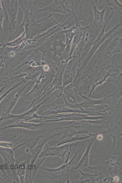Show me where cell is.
I'll return each instance as SVG.
<instances>
[{"mask_svg":"<svg viewBox=\"0 0 122 183\" xmlns=\"http://www.w3.org/2000/svg\"><path fill=\"white\" fill-rule=\"evenodd\" d=\"M9 2V6L8 9V19L9 23L7 29L9 30V36L8 42L12 38V31L14 30L17 23L16 20L17 14L20 9L17 0H11Z\"/></svg>","mask_w":122,"mask_h":183,"instance_id":"obj_17","label":"cell"},{"mask_svg":"<svg viewBox=\"0 0 122 183\" xmlns=\"http://www.w3.org/2000/svg\"><path fill=\"white\" fill-rule=\"evenodd\" d=\"M117 93V91L112 93L105 97L100 99H93L90 98L81 93L80 95L82 98V101L78 103L70 104V106L75 108L84 109L86 108L100 107L101 105H108L110 104L109 99Z\"/></svg>","mask_w":122,"mask_h":183,"instance_id":"obj_9","label":"cell"},{"mask_svg":"<svg viewBox=\"0 0 122 183\" xmlns=\"http://www.w3.org/2000/svg\"><path fill=\"white\" fill-rule=\"evenodd\" d=\"M14 151L13 149L10 148L0 147V155L5 162V168L6 170L9 172L8 173H10V178H12L17 177L15 172V160L14 156Z\"/></svg>","mask_w":122,"mask_h":183,"instance_id":"obj_14","label":"cell"},{"mask_svg":"<svg viewBox=\"0 0 122 183\" xmlns=\"http://www.w3.org/2000/svg\"><path fill=\"white\" fill-rule=\"evenodd\" d=\"M42 70V66H30L25 69L22 73L17 76V78L24 77L29 80H33L41 74Z\"/></svg>","mask_w":122,"mask_h":183,"instance_id":"obj_25","label":"cell"},{"mask_svg":"<svg viewBox=\"0 0 122 183\" xmlns=\"http://www.w3.org/2000/svg\"><path fill=\"white\" fill-rule=\"evenodd\" d=\"M50 116H49L50 119H42L40 122L49 123L67 120L85 121L100 120H108V117L106 115L95 116L90 114L76 113L66 114H58L51 115Z\"/></svg>","mask_w":122,"mask_h":183,"instance_id":"obj_5","label":"cell"},{"mask_svg":"<svg viewBox=\"0 0 122 183\" xmlns=\"http://www.w3.org/2000/svg\"><path fill=\"white\" fill-rule=\"evenodd\" d=\"M108 162L113 165L117 167L119 166L121 167L122 158L121 157L120 158L119 156L111 157L109 160Z\"/></svg>","mask_w":122,"mask_h":183,"instance_id":"obj_32","label":"cell"},{"mask_svg":"<svg viewBox=\"0 0 122 183\" xmlns=\"http://www.w3.org/2000/svg\"><path fill=\"white\" fill-rule=\"evenodd\" d=\"M8 81V80H6L0 82V94L6 87Z\"/></svg>","mask_w":122,"mask_h":183,"instance_id":"obj_35","label":"cell"},{"mask_svg":"<svg viewBox=\"0 0 122 183\" xmlns=\"http://www.w3.org/2000/svg\"><path fill=\"white\" fill-rule=\"evenodd\" d=\"M122 32L114 37L108 41L107 44L104 42L101 46L102 54L106 59V62H108L111 56L118 53H122ZM107 42V41H106Z\"/></svg>","mask_w":122,"mask_h":183,"instance_id":"obj_8","label":"cell"},{"mask_svg":"<svg viewBox=\"0 0 122 183\" xmlns=\"http://www.w3.org/2000/svg\"><path fill=\"white\" fill-rule=\"evenodd\" d=\"M95 138H94L93 141H92L91 143L88 146L81 160L78 164L74 167L75 169L78 170L80 171H81V170L83 171L86 170L87 168L89 151L92 144L95 140Z\"/></svg>","mask_w":122,"mask_h":183,"instance_id":"obj_27","label":"cell"},{"mask_svg":"<svg viewBox=\"0 0 122 183\" xmlns=\"http://www.w3.org/2000/svg\"><path fill=\"white\" fill-rule=\"evenodd\" d=\"M72 0H55L52 4L44 8L38 9L35 8V9L37 13H56L69 15L75 12Z\"/></svg>","mask_w":122,"mask_h":183,"instance_id":"obj_6","label":"cell"},{"mask_svg":"<svg viewBox=\"0 0 122 183\" xmlns=\"http://www.w3.org/2000/svg\"><path fill=\"white\" fill-rule=\"evenodd\" d=\"M30 82V81H28L23 87L20 88L15 94L8 105L6 106L3 110L0 117V123L5 120L7 116L10 114L12 110L17 102L22 92L29 84Z\"/></svg>","mask_w":122,"mask_h":183,"instance_id":"obj_21","label":"cell"},{"mask_svg":"<svg viewBox=\"0 0 122 183\" xmlns=\"http://www.w3.org/2000/svg\"><path fill=\"white\" fill-rule=\"evenodd\" d=\"M56 129V128H55L44 135L38 136L36 138L35 142L30 148H32L37 143L36 146L33 149H29L31 154L30 155V163L28 166V168L29 170V180L31 183H32V172L33 164L42 151L44 146L52 138L60 135L59 133H52Z\"/></svg>","mask_w":122,"mask_h":183,"instance_id":"obj_4","label":"cell"},{"mask_svg":"<svg viewBox=\"0 0 122 183\" xmlns=\"http://www.w3.org/2000/svg\"><path fill=\"white\" fill-rule=\"evenodd\" d=\"M122 72L114 75L109 78L107 81H110L115 84L117 87V94L122 95Z\"/></svg>","mask_w":122,"mask_h":183,"instance_id":"obj_28","label":"cell"},{"mask_svg":"<svg viewBox=\"0 0 122 183\" xmlns=\"http://www.w3.org/2000/svg\"><path fill=\"white\" fill-rule=\"evenodd\" d=\"M50 97V96H49L41 103L33 106L32 109L25 111L23 113L19 115H14L10 113L6 117V120L12 119L16 120L17 121L22 120L25 122H27L29 120L35 119H49V117L39 116L37 114L36 112L38 108Z\"/></svg>","mask_w":122,"mask_h":183,"instance_id":"obj_13","label":"cell"},{"mask_svg":"<svg viewBox=\"0 0 122 183\" xmlns=\"http://www.w3.org/2000/svg\"><path fill=\"white\" fill-rule=\"evenodd\" d=\"M77 77H76L71 83L63 88L64 97L68 103H77L82 101L80 95L81 91L79 89Z\"/></svg>","mask_w":122,"mask_h":183,"instance_id":"obj_12","label":"cell"},{"mask_svg":"<svg viewBox=\"0 0 122 183\" xmlns=\"http://www.w3.org/2000/svg\"><path fill=\"white\" fill-rule=\"evenodd\" d=\"M66 113H76L90 114L97 116L99 111L86 110L84 109L73 108L65 103L54 105L46 109L42 114L44 115H50Z\"/></svg>","mask_w":122,"mask_h":183,"instance_id":"obj_10","label":"cell"},{"mask_svg":"<svg viewBox=\"0 0 122 183\" xmlns=\"http://www.w3.org/2000/svg\"><path fill=\"white\" fill-rule=\"evenodd\" d=\"M27 164V161L26 160L15 164V174L19 179V182L21 183L25 182Z\"/></svg>","mask_w":122,"mask_h":183,"instance_id":"obj_26","label":"cell"},{"mask_svg":"<svg viewBox=\"0 0 122 183\" xmlns=\"http://www.w3.org/2000/svg\"><path fill=\"white\" fill-rule=\"evenodd\" d=\"M46 123L28 122L24 121L17 120L15 123L0 128V131L8 128H22L34 131L41 129Z\"/></svg>","mask_w":122,"mask_h":183,"instance_id":"obj_19","label":"cell"},{"mask_svg":"<svg viewBox=\"0 0 122 183\" xmlns=\"http://www.w3.org/2000/svg\"><path fill=\"white\" fill-rule=\"evenodd\" d=\"M92 2L94 20L93 24L90 27H98L101 31L105 24L104 21V17L107 6L105 5L103 9L100 11L98 9L96 5L97 1L95 2V1H93Z\"/></svg>","mask_w":122,"mask_h":183,"instance_id":"obj_20","label":"cell"},{"mask_svg":"<svg viewBox=\"0 0 122 183\" xmlns=\"http://www.w3.org/2000/svg\"><path fill=\"white\" fill-rule=\"evenodd\" d=\"M104 5L111 6L113 10L117 11L120 15L122 14V4L118 0H106Z\"/></svg>","mask_w":122,"mask_h":183,"instance_id":"obj_31","label":"cell"},{"mask_svg":"<svg viewBox=\"0 0 122 183\" xmlns=\"http://www.w3.org/2000/svg\"><path fill=\"white\" fill-rule=\"evenodd\" d=\"M73 158L72 160L68 163H66L59 167L55 169H50L47 167L43 168L46 177L49 179L60 178L64 176L66 172L68 171V169L70 167L75 158Z\"/></svg>","mask_w":122,"mask_h":183,"instance_id":"obj_18","label":"cell"},{"mask_svg":"<svg viewBox=\"0 0 122 183\" xmlns=\"http://www.w3.org/2000/svg\"><path fill=\"white\" fill-rule=\"evenodd\" d=\"M51 47L49 50L52 52L55 58L58 56L62 58L63 56L66 47V45L61 39H55L50 43Z\"/></svg>","mask_w":122,"mask_h":183,"instance_id":"obj_22","label":"cell"},{"mask_svg":"<svg viewBox=\"0 0 122 183\" xmlns=\"http://www.w3.org/2000/svg\"><path fill=\"white\" fill-rule=\"evenodd\" d=\"M96 58L89 68L83 71L77 77L79 85L82 86L84 91L81 92L83 95L90 97L94 94L96 88L101 85L107 79L114 74L122 72L121 66L117 63L110 61L106 62L99 67Z\"/></svg>","mask_w":122,"mask_h":183,"instance_id":"obj_1","label":"cell"},{"mask_svg":"<svg viewBox=\"0 0 122 183\" xmlns=\"http://www.w3.org/2000/svg\"><path fill=\"white\" fill-rule=\"evenodd\" d=\"M111 13L103 29L99 33L97 37L93 40L92 43V47L90 50L85 56L84 58L80 61L79 69L78 70L77 75L79 76L83 71L90 60L100 48L103 43L107 39L110 37L116 30L122 26L121 15H120V18L117 23L112 29L107 32H105V29L107 25L113 16L115 11L113 9L111 8Z\"/></svg>","mask_w":122,"mask_h":183,"instance_id":"obj_2","label":"cell"},{"mask_svg":"<svg viewBox=\"0 0 122 183\" xmlns=\"http://www.w3.org/2000/svg\"><path fill=\"white\" fill-rule=\"evenodd\" d=\"M21 137L22 136H21V137H19L18 138H17L14 141L12 142L0 141V147L4 148L11 149L13 147V144L15 142L17 141V140Z\"/></svg>","mask_w":122,"mask_h":183,"instance_id":"obj_34","label":"cell"},{"mask_svg":"<svg viewBox=\"0 0 122 183\" xmlns=\"http://www.w3.org/2000/svg\"><path fill=\"white\" fill-rule=\"evenodd\" d=\"M80 55L72 56L64 69L63 76V87L71 83L77 77Z\"/></svg>","mask_w":122,"mask_h":183,"instance_id":"obj_7","label":"cell"},{"mask_svg":"<svg viewBox=\"0 0 122 183\" xmlns=\"http://www.w3.org/2000/svg\"><path fill=\"white\" fill-rule=\"evenodd\" d=\"M97 138L99 140H101L102 139V136L101 135H98L97 137Z\"/></svg>","mask_w":122,"mask_h":183,"instance_id":"obj_37","label":"cell"},{"mask_svg":"<svg viewBox=\"0 0 122 183\" xmlns=\"http://www.w3.org/2000/svg\"><path fill=\"white\" fill-rule=\"evenodd\" d=\"M73 143H69L63 145L59 146L57 147H50L46 144L45 145V149L41 152L39 155L38 158L43 157L42 161L38 165L35 173H36L40 164L49 156H58L61 158L64 162V157L66 154L71 148Z\"/></svg>","mask_w":122,"mask_h":183,"instance_id":"obj_11","label":"cell"},{"mask_svg":"<svg viewBox=\"0 0 122 183\" xmlns=\"http://www.w3.org/2000/svg\"><path fill=\"white\" fill-rule=\"evenodd\" d=\"M52 19L56 23V25L32 39L24 41L21 44L23 48L24 47L35 48L39 46L52 38L58 31L67 28L68 23L67 20L61 24L59 23V21L57 22L53 18Z\"/></svg>","mask_w":122,"mask_h":183,"instance_id":"obj_3","label":"cell"},{"mask_svg":"<svg viewBox=\"0 0 122 183\" xmlns=\"http://www.w3.org/2000/svg\"><path fill=\"white\" fill-rule=\"evenodd\" d=\"M75 32L72 42V45L68 57L72 56H75L76 48L79 43L82 39L83 36L87 29H89L91 25L82 26L81 24L78 21H75Z\"/></svg>","mask_w":122,"mask_h":183,"instance_id":"obj_16","label":"cell"},{"mask_svg":"<svg viewBox=\"0 0 122 183\" xmlns=\"http://www.w3.org/2000/svg\"><path fill=\"white\" fill-rule=\"evenodd\" d=\"M4 18H5L8 21V15L6 12L3 1L0 0V32H1L5 42H7V41L5 37L3 30L2 23Z\"/></svg>","mask_w":122,"mask_h":183,"instance_id":"obj_29","label":"cell"},{"mask_svg":"<svg viewBox=\"0 0 122 183\" xmlns=\"http://www.w3.org/2000/svg\"><path fill=\"white\" fill-rule=\"evenodd\" d=\"M75 32V27L73 26L68 29L63 30L62 33L65 34L66 36V48L63 56L62 58L66 60L68 58V56L70 49V45L73 41Z\"/></svg>","mask_w":122,"mask_h":183,"instance_id":"obj_24","label":"cell"},{"mask_svg":"<svg viewBox=\"0 0 122 183\" xmlns=\"http://www.w3.org/2000/svg\"><path fill=\"white\" fill-rule=\"evenodd\" d=\"M24 82V80L21 81H19L15 85H14L12 87L10 88L9 89L5 92L3 95L0 97V103L4 99V98L10 92L14 90L15 89L18 87L19 86L22 84Z\"/></svg>","mask_w":122,"mask_h":183,"instance_id":"obj_33","label":"cell"},{"mask_svg":"<svg viewBox=\"0 0 122 183\" xmlns=\"http://www.w3.org/2000/svg\"><path fill=\"white\" fill-rule=\"evenodd\" d=\"M96 135L79 136L77 135L75 136L72 134L65 133L58 139L54 142L53 147L58 146L65 143H67L75 141L82 140Z\"/></svg>","mask_w":122,"mask_h":183,"instance_id":"obj_23","label":"cell"},{"mask_svg":"<svg viewBox=\"0 0 122 183\" xmlns=\"http://www.w3.org/2000/svg\"><path fill=\"white\" fill-rule=\"evenodd\" d=\"M26 34L27 33L25 31L18 38L12 41L6 42L5 45L11 48H14L18 46L24 41Z\"/></svg>","mask_w":122,"mask_h":183,"instance_id":"obj_30","label":"cell"},{"mask_svg":"<svg viewBox=\"0 0 122 183\" xmlns=\"http://www.w3.org/2000/svg\"><path fill=\"white\" fill-rule=\"evenodd\" d=\"M119 179V178L118 177L116 176L114 178L113 180H114V181L116 182H117L118 181Z\"/></svg>","mask_w":122,"mask_h":183,"instance_id":"obj_36","label":"cell"},{"mask_svg":"<svg viewBox=\"0 0 122 183\" xmlns=\"http://www.w3.org/2000/svg\"><path fill=\"white\" fill-rule=\"evenodd\" d=\"M51 15H50L41 20L36 21L33 10H32L31 11H29L28 9H24V16L20 26L12 36V37L14 36L22 27H24L25 31L27 33L37 23L51 17Z\"/></svg>","mask_w":122,"mask_h":183,"instance_id":"obj_15","label":"cell"}]
</instances>
